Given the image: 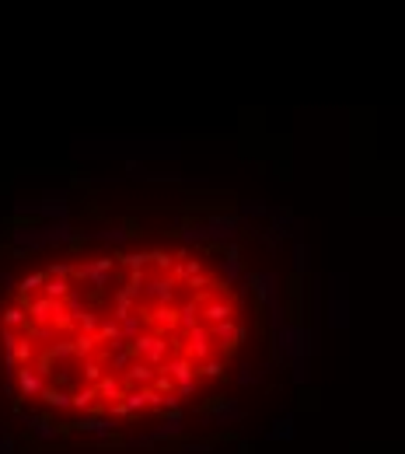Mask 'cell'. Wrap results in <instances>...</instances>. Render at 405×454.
Listing matches in <instances>:
<instances>
[{"label": "cell", "mask_w": 405, "mask_h": 454, "mask_svg": "<svg viewBox=\"0 0 405 454\" xmlns=\"http://www.w3.org/2000/svg\"><path fill=\"white\" fill-rule=\"evenodd\" d=\"M137 360L150 363V367H161L168 357H172V339L161 335V332H140V339L130 346Z\"/></svg>", "instance_id": "obj_1"}, {"label": "cell", "mask_w": 405, "mask_h": 454, "mask_svg": "<svg viewBox=\"0 0 405 454\" xmlns=\"http://www.w3.org/2000/svg\"><path fill=\"white\" fill-rule=\"evenodd\" d=\"M178 290L182 287L172 276H147V283H143V297L154 308L157 304H178Z\"/></svg>", "instance_id": "obj_2"}, {"label": "cell", "mask_w": 405, "mask_h": 454, "mask_svg": "<svg viewBox=\"0 0 405 454\" xmlns=\"http://www.w3.org/2000/svg\"><path fill=\"white\" fill-rule=\"evenodd\" d=\"M185 357L192 363L213 357V332H210V325H196L192 332H185Z\"/></svg>", "instance_id": "obj_3"}, {"label": "cell", "mask_w": 405, "mask_h": 454, "mask_svg": "<svg viewBox=\"0 0 405 454\" xmlns=\"http://www.w3.org/2000/svg\"><path fill=\"white\" fill-rule=\"evenodd\" d=\"M210 332H213V346H220V350H234L238 343H245V339H248L245 325H238L234 318H227V322H217V325H210Z\"/></svg>", "instance_id": "obj_4"}, {"label": "cell", "mask_w": 405, "mask_h": 454, "mask_svg": "<svg viewBox=\"0 0 405 454\" xmlns=\"http://www.w3.org/2000/svg\"><path fill=\"white\" fill-rule=\"evenodd\" d=\"M157 370H165V374H172V381L175 385H182V381H192L196 377V363L185 357V353H172L165 363H161Z\"/></svg>", "instance_id": "obj_5"}, {"label": "cell", "mask_w": 405, "mask_h": 454, "mask_svg": "<svg viewBox=\"0 0 405 454\" xmlns=\"http://www.w3.org/2000/svg\"><path fill=\"white\" fill-rule=\"evenodd\" d=\"M154 377H157V367H150V363H143V360H133L130 370L123 374V385H126V392H130V388H150Z\"/></svg>", "instance_id": "obj_6"}, {"label": "cell", "mask_w": 405, "mask_h": 454, "mask_svg": "<svg viewBox=\"0 0 405 454\" xmlns=\"http://www.w3.org/2000/svg\"><path fill=\"white\" fill-rule=\"evenodd\" d=\"M210 420H213V427H227V423L245 420V412H241V405L231 402V398H217V402L210 405Z\"/></svg>", "instance_id": "obj_7"}, {"label": "cell", "mask_w": 405, "mask_h": 454, "mask_svg": "<svg viewBox=\"0 0 405 454\" xmlns=\"http://www.w3.org/2000/svg\"><path fill=\"white\" fill-rule=\"evenodd\" d=\"M95 392H98V398H105V402H123V395H126V385H123V377L119 374H105L102 381L95 385Z\"/></svg>", "instance_id": "obj_8"}, {"label": "cell", "mask_w": 405, "mask_h": 454, "mask_svg": "<svg viewBox=\"0 0 405 454\" xmlns=\"http://www.w3.org/2000/svg\"><path fill=\"white\" fill-rule=\"evenodd\" d=\"M175 311H178V332H192L196 325H202V318H199V300L196 297L192 300H178Z\"/></svg>", "instance_id": "obj_9"}, {"label": "cell", "mask_w": 405, "mask_h": 454, "mask_svg": "<svg viewBox=\"0 0 405 454\" xmlns=\"http://www.w3.org/2000/svg\"><path fill=\"white\" fill-rule=\"evenodd\" d=\"M182 430H185V412H168V420L161 423V427H154L150 437L154 440H165V437H178Z\"/></svg>", "instance_id": "obj_10"}, {"label": "cell", "mask_w": 405, "mask_h": 454, "mask_svg": "<svg viewBox=\"0 0 405 454\" xmlns=\"http://www.w3.org/2000/svg\"><path fill=\"white\" fill-rule=\"evenodd\" d=\"M18 385H21V395H38L43 392V374L32 370V367H18Z\"/></svg>", "instance_id": "obj_11"}, {"label": "cell", "mask_w": 405, "mask_h": 454, "mask_svg": "<svg viewBox=\"0 0 405 454\" xmlns=\"http://www.w3.org/2000/svg\"><path fill=\"white\" fill-rule=\"evenodd\" d=\"M196 377H202V381H220L224 377V360L220 357H207L196 363Z\"/></svg>", "instance_id": "obj_12"}, {"label": "cell", "mask_w": 405, "mask_h": 454, "mask_svg": "<svg viewBox=\"0 0 405 454\" xmlns=\"http://www.w3.org/2000/svg\"><path fill=\"white\" fill-rule=\"evenodd\" d=\"M172 266H175V255H172V252H165V248H154V252H150V270L172 273Z\"/></svg>", "instance_id": "obj_13"}, {"label": "cell", "mask_w": 405, "mask_h": 454, "mask_svg": "<svg viewBox=\"0 0 405 454\" xmlns=\"http://www.w3.org/2000/svg\"><path fill=\"white\" fill-rule=\"evenodd\" d=\"M70 290H73V283H70V280H56V276H49V280H46V297H53V300H63Z\"/></svg>", "instance_id": "obj_14"}, {"label": "cell", "mask_w": 405, "mask_h": 454, "mask_svg": "<svg viewBox=\"0 0 405 454\" xmlns=\"http://www.w3.org/2000/svg\"><path fill=\"white\" fill-rule=\"evenodd\" d=\"M95 238L105 241V245H123V241H130V231L126 227H108V231H98Z\"/></svg>", "instance_id": "obj_15"}, {"label": "cell", "mask_w": 405, "mask_h": 454, "mask_svg": "<svg viewBox=\"0 0 405 454\" xmlns=\"http://www.w3.org/2000/svg\"><path fill=\"white\" fill-rule=\"evenodd\" d=\"M80 430H91V433H98V437H108V433H112V423H108V420H98V416H91V420L80 423Z\"/></svg>", "instance_id": "obj_16"}, {"label": "cell", "mask_w": 405, "mask_h": 454, "mask_svg": "<svg viewBox=\"0 0 405 454\" xmlns=\"http://www.w3.org/2000/svg\"><path fill=\"white\" fill-rule=\"evenodd\" d=\"M46 280H49L46 273H32V276H25V280H21V287H18V290H21V294H32V290H38V287H46Z\"/></svg>", "instance_id": "obj_17"}, {"label": "cell", "mask_w": 405, "mask_h": 454, "mask_svg": "<svg viewBox=\"0 0 405 454\" xmlns=\"http://www.w3.org/2000/svg\"><path fill=\"white\" fill-rule=\"evenodd\" d=\"M196 388H199V377H192V381H182V385H175V395L185 402V398H192V395H196Z\"/></svg>", "instance_id": "obj_18"}, {"label": "cell", "mask_w": 405, "mask_h": 454, "mask_svg": "<svg viewBox=\"0 0 405 454\" xmlns=\"http://www.w3.org/2000/svg\"><path fill=\"white\" fill-rule=\"evenodd\" d=\"M259 377L262 374H255V367H241L238 370V385H259Z\"/></svg>", "instance_id": "obj_19"}, {"label": "cell", "mask_w": 405, "mask_h": 454, "mask_svg": "<svg viewBox=\"0 0 405 454\" xmlns=\"http://www.w3.org/2000/svg\"><path fill=\"white\" fill-rule=\"evenodd\" d=\"M269 437L273 440H290V420H279L276 430H269Z\"/></svg>", "instance_id": "obj_20"}]
</instances>
